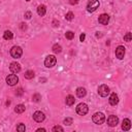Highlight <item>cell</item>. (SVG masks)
Returning <instances> with one entry per match:
<instances>
[{
  "label": "cell",
  "instance_id": "1",
  "mask_svg": "<svg viewBox=\"0 0 132 132\" xmlns=\"http://www.w3.org/2000/svg\"><path fill=\"white\" fill-rule=\"evenodd\" d=\"M56 63H57V59H56V57H55L54 55L47 56V57L45 58V60H44V65H45V67H47V68L54 67V66L56 65Z\"/></svg>",
  "mask_w": 132,
  "mask_h": 132
},
{
  "label": "cell",
  "instance_id": "2",
  "mask_svg": "<svg viewBox=\"0 0 132 132\" xmlns=\"http://www.w3.org/2000/svg\"><path fill=\"white\" fill-rule=\"evenodd\" d=\"M92 120H93V122H94L95 124L101 125V124H103L104 121H105V116H104L102 112H96V113H94Z\"/></svg>",
  "mask_w": 132,
  "mask_h": 132
},
{
  "label": "cell",
  "instance_id": "3",
  "mask_svg": "<svg viewBox=\"0 0 132 132\" xmlns=\"http://www.w3.org/2000/svg\"><path fill=\"white\" fill-rule=\"evenodd\" d=\"M88 110H89V107L86 103H79L77 106H76V112L79 114V116H85L88 113Z\"/></svg>",
  "mask_w": 132,
  "mask_h": 132
},
{
  "label": "cell",
  "instance_id": "4",
  "mask_svg": "<svg viewBox=\"0 0 132 132\" xmlns=\"http://www.w3.org/2000/svg\"><path fill=\"white\" fill-rule=\"evenodd\" d=\"M98 7H99V1H98V0H89L88 6H87V10H88L89 12L95 11Z\"/></svg>",
  "mask_w": 132,
  "mask_h": 132
},
{
  "label": "cell",
  "instance_id": "5",
  "mask_svg": "<svg viewBox=\"0 0 132 132\" xmlns=\"http://www.w3.org/2000/svg\"><path fill=\"white\" fill-rule=\"evenodd\" d=\"M22 54H23V50L20 46H12L10 50V55L12 58H15V59L21 58Z\"/></svg>",
  "mask_w": 132,
  "mask_h": 132
},
{
  "label": "cell",
  "instance_id": "6",
  "mask_svg": "<svg viewBox=\"0 0 132 132\" xmlns=\"http://www.w3.org/2000/svg\"><path fill=\"white\" fill-rule=\"evenodd\" d=\"M18 81H19V77L15 74H9L6 76V82L9 86H14L18 84Z\"/></svg>",
  "mask_w": 132,
  "mask_h": 132
},
{
  "label": "cell",
  "instance_id": "7",
  "mask_svg": "<svg viewBox=\"0 0 132 132\" xmlns=\"http://www.w3.org/2000/svg\"><path fill=\"white\" fill-rule=\"evenodd\" d=\"M98 94H99L101 97H106V96L109 94V88H108L106 85H101V86L98 88Z\"/></svg>",
  "mask_w": 132,
  "mask_h": 132
},
{
  "label": "cell",
  "instance_id": "8",
  "mask_svg": "<svg viewBox=\"0 0 132 132\" xmlns=\"http://www.w3.org/2000/svg\"><path fill=\"white\" fill-rule=\"evenodd\" d=\"M116 56L120 60H122L124 58V56H125V47L123 45H119L117 47V50H116Z\"/></svg>",
  "mask_w": 132,
  "mask_h": 132
},
{
  "label": "cell",
  "instance_id": "9",
  "mask_svg": "<svg viewBox=\"0 0 132 132\" xmlns=\"http://www.w3.org/2000/svg\"><path fill=\"white\" fill-rule=\"evenodd\" d=\"M118 123H119V119H118L117 116H113V114H112V116H109V117H108V119H107V124H108L110 127L117 126Z\"/></svg>",
  "mask_w": 132,
  "mask_h": 132
},
{
  "label": "cell",
  "instance_id": "10",
  "mask_svg": "<svg viewBox=\"0 0 132 132\" xmlns=\"http://www.w3.org/2000/svg\"><path fill=\"white\" fill-rule=\"evenodd\" d=\"M9 70L12 73H18V72L21 71V65L19 63H16V62H12L9 65Z\"/></svg>",
  "mask_w": 132,
  "mask_h": 132
},
{
  "label": "cell",
  "instance_id": "11",
  "mask_svg": "<svg viewBox=\"0 0 132 132\" xmlns=\"http://www.w3.org/2000/svg\"><path fill=\"white\" fill-rule=\"evenodd\" d=\"M44 118H45V116H44V113L41 112V111H35L34 114H33V119H34L36 122H38V123L42 122V121L44 120Z\"/></svg>",
  "mask_w": 132,
  "mask_h": 132
},
{
  "label": "cell",
  "instance_id": "12",
  "mask_svg": "<svg viewBox=\"0 0 132 132\" xmlns=\"http://www.w3.org/2000/svg\"><path fill=\"white\" fill-rule=\"evenodd\" d=\"M108 21H109V15H108L107 13H102V14L99 16V19H98V22H99V24H101V25H107Z\"/></svg>",
  "mask_w": 132,
  "mask_h": 132
},
{
  "label": "cell",
  "instance_id": "13",
  "mask_svg": "<svg viewBox=\"0 0 132 132\" xmlns=\"http://www.w3.org/2000/svg\"><path fill=\"white\" fill-rule=\"evenodd\" d=\"M119 102V97L116 93H111L110 97H109V104L110 105H117Z\"/></svg>",
  "mask_w": 132,
  "mask_h": 132
},
{
  "label": "cell",
  "instance_id": "14",
  "mask_svg": "<svg viewBox=\"0 0 132 132\" xmlns=\"http://www.w3.org/2000/svg\"><path fill=\"white\" fill-rule=\"evenodd\" d=\"M130 128H131V122H130V120L129 119H125L123 121V123H122V129L124 131H128V130H130Z\"/></svg>",
  "mask_w": 132,
  "mask_h": 132
},
{
  "label": "cell",
  "instance_id": "15",
  "mask_svg": "<svg viewBox=\"0 0 132 132\" xmlns=\"http://www.w3.org/2000/svg\"><path fill=\"white\" fill-rule=\"evenodd\" d=\"M86 94H87V91H86V89H85V88L79 87V88H77V89H76V95H77V97L82 98V97H85V96H86Z\"/></svg>",
  "mask_w": 132,
  "mask_h": 132
},
{
  "label": "cell",
  "instance_id": "16",
  "mask_svg": "<svg viewBox=\"0 0 132 132\" xmlns=\"http://www.w3.org/2000/svg\"><path fill=\"white\" fill-rule=\"evenodd\" d=\"M45 12H46V7H45L44 5H39V6L37 7V13H38L40 16H43V15L45 14Z\"/></svg>",
  "mask_w": 132,
  "mask_h": 132
},
{
  "label": "cell",
  "instance_id": "17",
  "mask_svg": "<svg viewBox=\"0 0 132 132\" xmlns=\"http://www.w3.org/2000/svg\"><path fill=\"white\" fill-rule=\"evenodd\" d=\"M25 109H26L25 105H23V104H18V105L15 106V108H14V111H15L16 113H23V112L25 111Z\"/></svg>",
  "mask_w": 132,
  "mask_h": 132
},
{
  "label": "cell",
  "instance_id": "18",
  "mask_svg": "<svg viewBox=\"0 0 132 132\" xmlns=\"http://www.w3.org/2000/svg\"><path fill=\"white\" fill-rule=\"evenodd\" d=\"M74 102H75V99H74V97L72 95H68L66 97V104L67 105H73Z\"/></svg>",
  "mask_w": 132,
  "mask_h": 132
},
{
  "label": "cell",
  "instance_id": "19",
  "mask_svg": "<svg viewBox=\"0 0 132 132\" xmlns=\"http://www.w3.org/2000/svg\"><path fill=\"white\" fill-rule=\"evenodd\" d=\"M3 37H4V39L10 40V39H12V37H13V34H12V32H11V31H9V30H6V31L4 32V34H3Z\"/></svg>",
  "mask_w": 132,
  "mask_h": 132
},
{
  "label": "cell",
  "instance_id": "20",
  "mask_svg": "<svg viewBox=\"0 0 132 132\" xmlns=\"http://www.w3.org/2000/svg\"><path fill=\"white\" fill-rule=\"evenodd\" d=\"M24 76H25V78H27V79H32V78L34 77V72H33V70H27V71L25 72Z\"/></svg>",
  "mask_w": 132,
  "mask_h": 132
},
{
  "label": "cell",
  "instance_id": "21",
  "mask_svg": "<svg viewBox=\"0 0 132 132\" xmlns=\"http://www.w3.org/2000/svg\"><path fill=\"white\" fill-rule=\"evenodd\" d=\"M53 52H54V53H56V54L61 53V52H62V47H61V45H60V44H58V43L54 44V45H53Z\"/></svg>",
  "mask_w": 132,
  "mask_h": 132
},
{
  "label": "cell",
  "instance_id": "22",
  "mask_svg": "<svg viewBox=\"0 0 132 132\" xmlns=\"http://www.w3.org/2000/svg\"><path fill=\"white\" fill-rule=\"evenodd\" d=\"M73 18H74V14H73V12H71V11L67 12V13H66V15H65V19H66L67 21H72V20H73Z\"/></svg>",
  "mask_w": 132,
  "mask_h": 132
},
{
  "label": "cell",
  "instance_id": "23",
  "mask_svg": "<svg viewBox=\"0 0 132 132\" xmlns=\"http://www.w3.org/2000/svg\"><path fill=\"white\" fill-rule=\"evenodd\" d=\"M131 39H132V34L130 32L126 33V35L124 36V40L127 41V42H129V41H131Z\"/></svg>",
  "mask_w": 132,
  "mask_h": 132
},
{
  "label": "cell",
  "instance_id": "24",
  "mask_svg": "<svg viewBox=\"0 0 132 132\" xmlns=\"http://www.w3.org/2000/svg\"><path fill=\"white\" fill-rule=\"evenodd\" d=\"M41 99V96L38 94V93H36V94H34L33 95V97H32V100L34 101V102H39V100Z\"/></svg>",
  "mask_w": 132,
  "mask_h": 132
},
{
  "label": "cell",
  "instance_id": "25",
  "mask_svg": "<svg viewBox=\"0 0 132 132\" xmlns=\"http://www.w3.org/2000/svg\"><path fill=\"white\" fill-rule=\"evenodd\" d=\"M65 36H66L67 39H72V38L74 37V33H73L72 31H68V32L65 33Z\"/></svg>",
  "mask_w": 132,
  "mask_h": 132
},
{
  "label": "cell",
  "instance_id": "26",
  "mask_svg": "<svg viewBox=\"0 0 132 132\" xmlns=\"http://www.w3.org/2000/svg\"><path fill=\"white\" fill-rule=\"evenodd\" d=\"M16 130H18V131H20V132H24V131L26 130V127H25V125H24V124H22V123H21L20 125H18V126H16Z\"/></svg>",
  "mask_w": 132,
  "mask_h": 132
},
{
  "label": "cell",
  "instance_id": "27",
  "mask_svg": "<svg viewBox=\"0 0 132 132\" xmlns=\"http://www.w3.org/2000/svg\"><path fill=\"white\" fill-rule=\"evenodd\" d=\"M64 124L67 125V126H70V125L72 124V119H71V118H66V119L64 120Z\"/></svg>",
  "mask_w": 132,
  "mask_h": 132
},
{
  "label": "cell",
  "instance_id": "28",
  "mask_svg": "<svg viewBox=\"0 0 132 132\" xmlns=\"http://www.w3.org/2000/svg\"><path fill=\"white\" fill-rule=\"evenodd\" d=\"M53 131H54V132H56V131H61V132H63L64 129H63L61 126H55V127L53 128Z\"/></svg>",
  "mask_w": 132,
  "mask_h": 132
},
{
  "label": "cell",
  "instance_id": "29",
  "mask_svg": "<svg viewBox=\"0 0 132 132\" xmlns=\"http://www.w3.org/2000/svg\"><path fill=\"white\" fill-rule=\"evenodd\" d=\"M23 93H24V92H23V89H22V88H19V89L16 90V92H15V95H16V96H22Z\"/></svg>",
  "mask_w": 132,
  "mask_h": 132
},
{
  "label": "cell",
  "instance_id": "30",
  "mask_svg": "<svg viewBox=\"0 0 132 132\" xmlns=\"http://www.w3.org/2000/svg\"><path fill=\"white\" fill-rule=\"evenodd\" d=\"M24 15H25V18H26L27 20H29V19H31V16H32V13H31L30 11H26Z\"/></svg>",
  "mask_w": 132,
  "mask_h": 132
},
{
  "label": "cell",
  "instance_id": "31",
  "mask_svg": "<svg viewBox=\"0 0 132 132\" xmlns=\"http://www.w3.org/2000/svg\"><path fill=\"white\" fill-rule=\"evenodd\" d=\"M85 38H86V34H85V33H81V34H80V36H79V40L82 42V41L85 40Z\"/></svg>",
  "mask_w": 132,
  "mask_h": 132
},
{
  "label": "cell",
  "instance_id": "32",
  "mask_svg": "<svg viewBox=\"0 0 132 132\" xmlns=\"http://www.w3.org/2000/svg\"><path fill=\"white\" fill-rule=\"evenodd\" d=\"M78 1H79V0H70L69 2H70V4H71V5H74V4H77V3H78Z\"/></svg>",
  "mask_w": 132,
  "mask_h": 132
},
{
  "label": "cell",
  "instance_id": "33",
  "mask_svg": "<svg viewBox=\"0 0 132 132\" xmlns=\"http://www.w3.org/2000/svg\"><path fill=\"white\" fill-rule=\"evenodd\" d=\"M26 28H27V26H26V24H24V23H22V24H21V29H22V30H26Z\"/></svg>",
  "mask_w": 132,
  "mask_h": 132
},
{
  "label": "cell",
  "instance_id": "34",
  "mask_svg": "<svg viewBox=\"0 0 132 132\" xmlns=\"http://www.w3.org/2000/svg\"><path fill=\"white\" fill-rule=\"evenodd\" d=\"M53 25H54L55 27H57V26H59V22H57L56 20H54V21H53Z\"/></svg>",
  "mask_w": 132,
  "mask_h": 132
},
{
  "label": "cell",
  "instance_id": "35",
  "mask_svg": "<svg viewBox=\"0 0 132 132\" xmlns=\"http://www.w3.org/2000/svg\"><path fill=\"white\" fill-rule=\"evenodd\" d=\"M37 131H38V132H39V131H45V129H44V128H38Z\"/></svg>",
  "mask_w": 132,
  "mask_h": 132
},
{
  "label": "cell",
  "instance_id": "36",
  "mask_svg": "<svg viewBox=\"0 0 132 132\" xmlns=\"http://www.w3.org/2000/svg\"><path fill=\"white\" fill-rule=\"evenodd\" d=\"M26 1H30V0H26Z\"/></svg>",
  "mask_w": 132,
  "mask_h": 132
}]
</instances>
